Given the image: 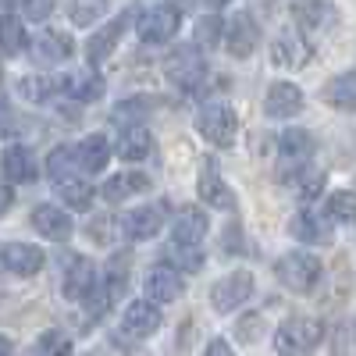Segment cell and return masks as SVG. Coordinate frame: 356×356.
Returning <instances> with one entry per match:
<instances>
[{
  "label": "cell",
  "instance_id": "6da1fadb",
  "mask_svg": "<svg viewBox=\"0 0 356 356\" xmlns=\"http://www.w3.org/2000/svg\"><path fill=\"white\" fill-rule=\"evenodd\" d=\"M324 342V324L317 317H289L275 332V349L282 356H310Z\"/></svg>",
  "mask_w": 356,
  "mask_h": 356
},
{
  "label": "cell",
  "instance_id": "7a4b0ae2",
  "mask_svg": "<svg viewBox=\"0 0 356 356\" xmlns=\"http://www.w3.org/2000/svg\"><path fill=\"white\" fill-rule=\"evenodd\" d=\"M321 275H324L321 260H317L314 253H307V250H292V253H285V257L275 264V278H278L289 292H300V296L314 292L317 282H321Z\"/></svg>",
  "mask_w": 356,
  "mask_h": 356
},
{
  "label": "cell",
  "instance_id": "3957f363",
  "mask_svg": "<svg viewBox=\"0 0 356 356\" xmlns=\"http://www.w3.org/2000/svg\"><path fill=\"white\" fill-rule=\"evenodd\" d=\"M196 129L200 136L211 143V146H221V150H228V146L235 143V132H239V118H235V111L228 104H203L196 111Z\"/></svg>",
  "mask_w": 356,
  "mask_h": 356
},
{
  "label": "cell",
  "instance_id": "277c9868",
  "mask_svg": "<svg viewBox=\"0 0 356 356\" xmlns=\"http://www.w3.org/2000/svg\"><path fill=\"white\" fill-rule=\"evenodd\" d=\"M207 75V61H203V50L186 43V47H175L164 57V79L178 89H196Z\"/></svg>",
  "mask_w": 356,
  "mask_h": 356
},
{
  "label": "cell",
  "instance_id": "5b68a950",
  "mask_svg": "<svg viewBox=\"0 0 356 356\" xmlns=\"http://www.w3.org/2000/svg\"><path fill=\"white\" fill-rule=\"evenodd\" d=\"M250 296H253V275H250V271H232V275H225L221 282H214V289H211V307H214L218 314H232L235 307H243Z\"/></svg>",
  "mask_w": 356,
  "mask_h": 356
},
{
  "label": "cell",
  "instance_id": "8992f818",
  "mask_svg": "<svg viewBox=\"0 0 356 356\" xmlns=\"http://www.w3.org/2000/svg\"><path fill=\"white\" fill-rule=\"evenodd\" d=\"M178 29H182V22H178V11L171 4H161V8H150L139 15V40L143 43L161 47V43L178 36Z\"/></svg>",
  "mask_w": 356,
  "mask_h": 356
},
{
  "label": "cell",
  "instance_id": "52a82bcc",
  "mask_svg": "<svg viewBox=\"0 0 356 356\" xmlns=\"http://www.w3.org/2000/svg\"><path fill=\"white\" fill-rule=\"evenodd\" d=\"M43 264H47V253L33 243H8V246H0V267L18 278H33L43 271Z\"/></svg>",
  "mask_w": 356,
  "mask_h": 356
},
{
  "label": "cell",
  "instance_id": "ba28073f",
  "mask_svg": "<svg viewBox=\"0 0 356 356\" xmlns=\"http://www.w3.org/2000/svg\"><path fill=\"white\" fill-rule=\"evenodd\" d=\"M164 218H168V207L164 203H146V207H136L122 218V232L129 235L132 243H143V239H154V235L164 228Z\"/></svg>",
  "mask_w": 356,
  "mask_h": 356
},
{
  "label": "cell",
  "instance_id": "9c48e42d",
  "mask_svg": "<svg viewBox=\"0 0 356 356\" xmlns=\"http://www.w3.org/2000/svg\"><path fill=\"white\" fill-rule=\"evenodd\" d=\"M72 54H75V40L68 33H61V29H43V33L36 36V43H33V61L43 65V68L65 65Z\"/></svg>",
  "mask_w": 356,
  "mask_h": 356
},
{
  "label": "cell",
  "instance_id": "30bf717a",
  "mask_svg": "<svg viewBox=\"0 0 356 356\" xmlns=\"http://www.w3.org/2000/svg\"><path fill=\"white\" fill-rule=\"evenodd\" d=\"M61 292H65V300H72V303L93 300V292H97V264L89 257H75L68 264V271H65Z\"/></svg>",
  "mask_w": 356,
  "mask_h": 356
},
{
  "label": "cell",
  "instance_id": "8fae6325",
  "mask_svg": "<svg viewBox=\"0 0 356 356\" xmlns=\"http://www.w3.org/2000/svg\"><path fill=\"white\" fill-rule=\"evenodd\" d=\"M303 111V89L296 82H275L264 97V114L275 118V122H289Z\"/></svg>",
  "mask_w": 356,
  "mask_h": 356
},
{
  "label": "cell",
  "instance_id": "7c38bea8",
  "mask_svg": "<svg viewBox=\"0 0 356 356\" xmlns=\"http://www.w3.org/2000/svg\"><path fill=\"white\" fill-rule=\"evenodd\" d=\"M129 18L132 15H122V18H114V22H107L104 29H97L93 36L86 40V61L89 65H104L107 57L118 50V43H122V36H125V29H129Z\"/></svg>",
  "mask_w": 356,
  "mask_h": 356
},
{
  "label": "cell",
  "instance_id": "4fadbf2b",
  "mask_svg": "<svg viewBox=\"0 0 356 356\" xmlns=\"http://www.w3.org/2000/svg\"><path fill=\"white\" fill-rule=\"evenodd\" d=\"M225 47L232 57H250L257 47H260V25L253 15H235L228 25H225Z\"/></svg>",
  "mask_w": 356,
  "mask_h": 356
},
{
  "label": "cell",
  "instance_id": "5bb4252c",
  "mask_svg": "<svg viewBox=\"0 0 356 356\" xmlns=\"http://www.w3.org/2000/svg\"><path fill=\"white\" fill-rule=\"evenodd\" d=\"M271 61H275V68H289V72L303 68L310 61V43L296 33V29H285V33H278L275 43H271Z\"/></svg>",
  "mask_w": 356,
  "mask_h": 356
},
{
  "label": "cell",
  "instance_id": "9a60e30c",
  "mask_svg": "<svg viewBox=\"0 0 356 356\" xmlns=\"http://www.w3.org/2000/svg\"><path fill=\"white\" fill-rule=\"evenodd\" d=\"M33 228L43 235V239H50V243H68L72 232H75V221L57 203H40L33 211Z\"/></svg>",
  "mask_w": 356,
  "mask_h": 356
},
{
  "label": "cell",
  "instance_id": "2e32d148",
  "mask_svg": "<svg viewBox=\"0 0 356 356\" xmlns=\"http://www.w3.org/2000/svg\"><path fill=\"white\" fill-rule=\"evenodd\" d=\"M143 285H146V296H150V303H175L178 296H182V275L175 271L171 264H157V267H150L146 271V278H143Z\"/></svg>",
  "mask_w": 356,
  "mask_h": 356
},
{
  "label": "cell",
  "instance_id": "e0dca14e",
  "mask_svg": "<svg viewBox=\"0 0 356 356\" xmlns=\"http://www.w3.org/2000/svg\"><path fill=\"white\" fill-rule=\"evenodd\" d=\"M292 18L303 33H328V29L335 25V18H339V11L328 4V0H296Z\"/></svg>",
  "mask_w": 356,
  "mask_h": 356
},
{
  "label": "cell",
  "instance_id": "ac0fdd59",
  "mask_svg": "<svg viewBox=\"0 0 356 356\" xmlns=\"http://www.w3.org/2000/svg\"><path fill=\"white\" fill-rule=\"evenodd\" d=\"M161 328V310L150 303V300H136L125 307V317H122V332L132 335V339H146Z\"/></svg>",
  "mask_w": 356,
  "mask_h": 356
},
{
  "label": "cell",
  "instance_id": "d6986e66",
  "mask_svg": "<svg viewBox=\"0 0 356 356\" xmlns=\"http://www.w3.org/2000/svg\"><path fill=\"white\" fill-rule=\"evenodd\" d=\"M4 175H8V182L15 186H29V182H36V175H40V164H36V154L29 150V146L15 143L4 150Z\"/></svg>",
  "mask_w": 356,
  "mask_h": 356
},
{
  "label": "cell",
  "instance_id": "ffe728a7",
  "mask_svg": "<svg viewBox=\"0 0 356 356\" xmlns=\"http://www.w3.org/2000/svg\"><path fill=\"white\" fill-rule=\"evenodd\" d=\"M143 193H150V178H146L143 171H122V175H111L107 182H104V189H100V196H104L107 203H125V200L143 196Z\"/></svg>",
  "mask_w": 356,
  "mask_h": 356
},
{
  "label": "cell",
  "instance_id": "44dd1931",
  "mask_svg": "<svg viewBox=\"0 0 356 356\" xmlns=\"http://www.w3.org/2000/svg\"><path fill=\"white\" fill-rule=\"evenodd\" d=\"M314 146L317 143H314V136L307 129H285L278 136V157L285 164H292V168H303L310 161V154H314Z\"/></svg>",
  "mask_w": 356,
  "mask_h": 356
},
{
  "label": "cell",
  "instance_id": "7402d4cb",
  "mask_svg": "<svg viewBox=\"0 0 356 356\" xmlns=\"http://www.w3.org/2000/svg\"><path fill=\"white\" fill-rule=\"evenodd\" d=\"M207 228H211L207 214L186 207V211H178V218L171 221V239H175V246H196L207 235Z\"/></svg>",
  "mask_w": 356,
  "mask_h": 356
},
{
  "label": "cell",
  "instance_id": "603a6c76",
  "mask_svg": "<svg viewBox=\"0 0 356 356\" xmlns=\"http://www.w3.org/2000/svg\"><path fill=\"white\" fill-rule=\"evenodd\" d=\"M57 93H65V75H25L18 82V97L25 104H47Z\"/></svg>",
  "mask_w": 356,
  "mask_h": 356
},
{
  "label": "cell",
  "instance_id": "cb8c5ba5",
  "mask_svg": "<svg viewBox=\"0 0 356 356\" xmlns=\"http://www.w3.org/2000/svg\"><path fill=\"white\" fill-rule=\"evenodd\" d=\"M111 143H107V136H100V132H93V136H86L79 146H75V157H79V168L82 171H89V175H97V171H104L107 168V161H111Z\"/></svg>",
  "mask_w": 356,
  "mask_h": 356
},
{
  "label": "cell",
  "instance_id": "d4e9b609",
  "mask_svg": "<svg viewBox=\"0 0 356 356\" xmlns=\"http://www.w3.org/2000/svg\"><path fill=\"white\" fill-rule=\"evenodd\" d=\"M47 175L54 186H68L79 178V157H75V146H54L50 157H47Z\"/></svg>",
  "mask_w": 356,
  "mask_h": 356
},
{
  "label": "cell",
  "instance_id": "484cf974",
  "mask_svg": "<svg viewBox=\"0 0 356 356\" xmlns=\"http://www.w3.org/2000/svg\"><path fill=\"white\" fill-rule=\"evenodd\" d=\"M150 154H154V136L146 132L143 125H132V129H125L122 143H118V157H122V161H129V164H139V161H146Z\"/></svg>",
  "mask_w": 356,
  "mask_h": 356
},
{
  "label": "cell",
  "instance_id": "4316f807",
  "mask_svg": "<svg viewBox=\"0 0 356 356\" xmlns=\"http://www.w3.org/2000/svg\"><path fill=\"white\" fill-rule=\"evenodd\" d=\"M324 104L335 107V111H356V72L335 75L328 86H324Z\"/></svg>",
  "mask_w": 356,
  "mask_h": 356
},
{
  "label": "cell",
  "instance_id": "83f0119b",
  "mask_svg": "<svg viewBox=\"0 0 356 356\" xmlns=\"http://www.w3.org/2000/svg\"><path fill=\"white\" fill-rule=\"evenodd\" d=\"M289 232H292V239H300V243H307V246H314V243H328V239H332L328 225H324L321 218H314L310 211L292 214V221H289Z\"/></svg>",
  "mask_w": 356,
  "mask_h": 356
},
{
  "label": "cell",
  "instance_id": "f1b7e54d",
  "mask_svg": "<svg viewBox=\"0 0 356 356\" xmlns=\"http://www.w3.org/2000/svg\"><path fill=\"white\" fill-rule=\"evenodd\" d=\"M65 93L79 104H93L104 97V79L97 72H79V75H65Z\"/></svg>",
  "mask_w": 356,
  "mask_h": 356
},
{
  "label": "cell",
  "instance_id": "f546056e",
  "mask_svg": "<svg viewBox=\"0 0 356 356\" xmlns=\"http://www.w3.org/2000/svg\"><path fill=\"white\" fill-rule=\"evenodd\" d=\"M25 47H29V36H25L22 18L18 15H4V18H0V54L18 57Z\"/></svg>",
  "mask_w": 356,
  "mask_h": 356
},
{
  "label": "cell",
  "instance_id": "4dcf8cb0",
  "mask_svg": "<svg viewBox=\"0 0 356 356\" xmlns=\"http://www.w3.org/2000/svg\"><path fill=\"white\" fill-rule=\"evenodd\" d=\"M200 200L211 203V207H218V211H235V196H232L228 182H221V178L211 175V171L200 178Z\"/></svg>",
  "mask_w": 356,
  "mask_h": 356
},
{
  "label": "cell",
  "instance_id": "1f68e13d",
  "mask_svg": "<svg viewBox=\"0 0 356 356\" xmlns=\"http://www.w3.org/2000/svg\"><path fill=\"white\" fill-rule=\"evenodd\" d=\"M107 15V0H72L68 4V22L86 29V25H93Z\"/></svg>",
  "mask_w": 356,
  "mask_h": 356
},
{
  "label": "cell",
  "instance_id": "d6a6232c",
  "mask_svg": "<svg viewBox=\"0 0 356 356\" xmlns=\"http://www.w3.org/2000/svg\"><path fill=\"white\" fill-rule=\"evenodd\" d=\"M221 36H225L221 18L207 15V18H200L196 29H193V47H200V50H214V47H221Z\"/></svg>",
  "mask_w": 356,
  "mask_h": 356
},
{
  "label": "cell",
  "instance_id": "836d02e7",
  "mask_svg": "<svg viewBox=\"0 0 356 356\" xmlns=\"http://www.w3.org/2000/svg\"><path fill=\"white\" fill-rule=\"evenodd\" d=\"M328 218L342 221V225H356V193H349V189L332 193L328 196Z\"/></svg>",
  "mask_w": 356,
  "mask_h": 356
},
{
  "label": "cell",
  "instance_id": "e575fe53",
  "mask_svg": "<svg viewBox=\"0 0 356 356\" xmlns=\"http://www.w3.org/2000/svg\"><path fill=\"white\" fill-rule=\"evenodd\" d=\"M61 189V200L72 207V211H89V207H93V186H86L82 178H75V182H68V186H57Z\"/></svg>",
  "mask_w": 356,
  "mask_h": 356
},
{
  "label": "cell",
  "instance_id": "d590c367",
  "mask_svg": "<svg viewBox=\"0 0 356 356\" xmlns=\"http://www.w3.org/2000/svg\"><path fill=\"white\" fill-rule=\"evenodd\" d=\"M168 264L175 267L178 275H182V271H200V267H203V253L196 246H171Z\"/></svg>",
  "mask_w": 356,
  "mask_h": 356
},
{
  "label": "cell",
  "instance_id": "8d00e7d4",
  "mask_svg": "<svg viewBox=\"0 0 356 356\" xmlns=\"http://www.w3.org/2000/svg\"><path fill=\"white\" fill-rule=\"evenodd\" d=\"M72 353V339L65 332H43L40 335V356H68Z\"/></svg>",
  "mask_w": 356,
  "mask_h": 356
},
{
  "label": "cell",
  "instance_id": "74e56055",
  "mask_svg": "<svg viewBox=\"0 0 356 356\" xmlns=\"http://www.w3.org/2000/svg\"><path fill=\"white\" fill-rule=\"evenodd\" d=\"M296 189H300V196L303 200H317L321 196V189H324V171H307V164L300 168V186H296Z\"/></svg>",
  "mask_w": 356,
  "mask_h": 356
},
{
  "label": "cell",
  "instance_id": "f35d334b",
  "mask_svg": "<svg viewBox=\"0 0 356 356\" xmlns=\"http://www.w3.org/2000/svg\"><path fill=\"white\" fill-rule=\"evenodd\" d=\"M146 104H150V100H122V104H118V107L111 111V122L125 125V122H132V118H143L146 111H150Z\"/></svg>",
  "mask_w": 356,
  "mask_h": 356
},
{
  "label": "cell",
  "instance_id": "ab89813d",
  "mask_svg": "<svg viewBox=\"0 0 356 356\" xmlns=\"http://www.w3.org/2000/svg\"><path fill=\"white\" fill-rule=\"evenodd\" d=\"M89 235H93L100 246L114 243V225H111V218H93V221H89Z\"/></svg>",
  "mask_w": 356,
  "mask_h": 356
},
{
  "label": "cell",
  "instance_id": "60d3db41",
  "mask_svg": "<svg viewBox=\"0 0 356 356\" xmlns=\"http://www.w3.org/2000/svg\"><path fill=\"white\" fill-rule=\"evenodd\" d=\"M54 8H57V0H25V15L33 18V22L50 18V15H54Z\"/></svg>",
  "mask_w": 356,
  "mask_h": 356
},
{
  "label": "cell",
  "instance_id": "b9f144b4",
  "mask_svg": "<svg viewBox=\"0 0 356 356\" xmlns=\"http://www.w3.org/2000/svg\"><path fill=\"white\" fill-rule=\"evenodd\" d=\"M203 356H235V349H232L225 339H214L211 346H207V353H203Z\"/></svg>",
  "mask_w": 356,
  "mask_h": 356
},
{
  "label": "cell",
  "instance_id": "7bdbcfd3",
  "mask_svg": "<svg viewBox=\"0 0 356 356\" xmlns=\"http://www.w3.org/2000/svg\"><path fill=\"white\" fill-rule=\"evenodd\" d=\"M257 328H260V317H253V321H243V324H239V339L253 342V339H257Z\"/></svg>",
  "mask_w": 356,
  "mask_h": 356
},
{
  "label": "cell",
  "instance_id": "ee69618b",
  "mask_svg": "<svg viewBox=\"0 0 356 356\" xmlns=\"http://www.w3.org/2000/svg\"><path fill=\"white\" fill-rule=\"evenodd\" d=\"M11 203H15V193H11L4 182H0V218H4V214L11 211Z\"/></svg>",
  "mask_w": 356,
  "mask_h": 356
},
{
  "label": "cell",
  "instance_id": "f6af8a7d",
  "mask_svg": "<svg viewBox=\"0 0 356 356\" xmlns=\"http://www.w3.org/2000/svg\"><path fill=\"white\" fill-rule=\"evenodd\" d=\"M0 356H11V339L0 335Z\"/></svg>",
  "mask_w": 356,
  "mask_h": 356
},
{
  "label": "cell",
  "instance_id": "bcb514c9",
  "mask_svg": "<svg viewBox=\"0 0 356 356\" xmlns=\"http://www.w3.org/2000/svg\"><path fill=\"white\" fill-rule=\"evenodd\" d=\"M168 4H171V8L178 11V8H189V4H193V0H168Z\"/></svg>",
  "mask_w": 356,
  "mask_h": 356
},
{
  "label": "cell",
  "instance_id": "7dc6e473",
  "mask_svg": "<svg viewBox=\"0 0 356 356\" xmlns=\"http://www.w3.org/2000/svg\"><path fill=\"white\" fill-rule=\"evenodd\" d=\"M207 4H211V8H225V4H228V0H207Z\"/></svg>",
  "mask_w": 356,
  "mask_h": 356
},
{
  "label": "cell",
  "instance_id": "c3c4849f",
  "mask_svg": "<svg viewBox=\"0 0 356 356\" xmlns=\"http://www.w3.org/2000/svg\"><path fill=\"white\" fill-rule=\"evenodd\" d=\"M89 356H97V353H89Z\"/></svg>",
  "mask_w": 356,
  "mask_h": 356
}]
</instances>
